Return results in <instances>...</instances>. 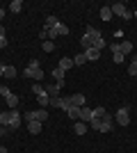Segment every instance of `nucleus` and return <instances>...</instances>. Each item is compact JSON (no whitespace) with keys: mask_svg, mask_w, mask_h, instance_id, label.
<instances>
[{"mask_svg":"<svg viewBox=\"0 0 137 153\" xmlns=\"http://www.w3.org/2000/svg\"><path fill=\"white\" fill-rule=\"evenodd\" d=\"M91 119H94V110H91V108H87V105H85V108H80V121L89 123Z\"/></svg>","mask_w":137,"mask_h":153,"instance_id":"11","label":"nucleus"},{"mask_svg":"<svg viewBox=\"0 0 137 153\" xmlns=\"http://www.w3.org/2000/svg\"><path fill=\"white\" fill-rule=\"evenodd\" d=\"M41 128H44V123H39V121H27V130H30V135H39Z\"/></svg>","mask_w":137,"mask_h":153,"instance_id":"15","label":"nucleus"},{"mask_svg":"<svg viewBox=\"0 0 137 153\" xmlns=\"http://www.w3.org/2000/svg\"><path fill=\"white\" fill-rule=\"evenodd\" d=\"M101 121H103V119H91L89 128H91V130H98V128H101Z\"/></svg>","mask_w":137,"mask_h":153,"instance_id":"31","label":"nucleus"},{"mask_svg":"<svg viewBox=\"0 0 137 153\" xmlns=\"http://www.w3.org/2000/svg\"><path fill=\"white\" fill-rule=\"evenodd\" d=\"M133 16H135V19H137V9H135V12H133Z\"/></svg>","mask_w":137,"mask_h":153,"instance_id":"39","label":"nucleus"},{"mask_svg":"<svg viewBox=\"0 0 137 153\" xmlns=\"http://www.w3.org/2000/svg\"><path fill=\"white\" fill-rule=\"evenodd\" d=\"M14 76H16V69L14 66H5V80H12Z\"/></svg>","mask_w":137,"mask_h":153,"instance_id":"27","label":"nucleus"},{"mask_svg":"<svg viewBox=\"0 0 137 153\" xmlns=\"http://www.w3.org/2000/svg\"><path fill=\"white\" fill-rule=\"evenodd\" d=\"M41 48H44V53H53V51H55V44H53V41H44Z\"/></svg>","mask_w":137,"mask_h":153,"instance_id":"29","label":"nucleus"},{"mask_svg":"<svg viewBox=\"0 0 137 153\" xmlns=\"http://www.w3.org/2000/svg\"><path fill=\"white\" fill-rule=\"evenodd\" d=\"M73 133H76V135H85V133H87V123H85V121H76Z\"/></svg>","mask_w":137,"mask_h":153,"instance_id":"19","label":"nucleus"},{"mask_svg":"<svg viewBox=\"0 0 137 153\" xmlns=\"http://www.w3.org/2000/svg\"><path fill=\"white\" fill-rule=\"evenodd\" d=\"M50 76L55 78L57 82H64V76H66V73H64V71H62V69H59V66H55V69L50 71Z\"/></svg>","mask_w":137,"mask_h":153,"instance_id":"16","label":"nucleus"},{"mask_svg":"<svg viewBox=\"0 0 137 153\" xmlns=\"http://www.w3.org/2000/svg\"><path fill=\"white\" fill-rule=\"evenodd\" d=\"M124 57L126 55H121V53H114V55H112V59H114L117 64H124Z\"/></svg>","mask_w":137,"mask_h":153,"instance_id":"32","label":"nucleus"},{"mask_svg":"<svg viewBox=\"0 0 137 153\" xmlns=\"http://www.w3.org/2000/svg\"><path fill=\"white\" fill-rule=\"evenodd\" d=\"M66 114H69V119H73V121H76V119H80V108L71 105V108L66 110Z\"/></svg>","mask_w":137,"mask_h":153,"instance_id":"21","label":"nucleus"},{"mask_svg":"<svg viewBox=\"0 0 137 153\" xmlns=\"http://www.w3.org/2000/svg\"><path fill=\"white\" fill-rule=\"evenodd\" d=\"M110 9H112V16H119V19H124V21L133 19V12L124 5V2H114V5H110Z\"/></svg>","mask_w":137,"mask_h":153,"instance_id":"5","label":"nucleus"},{"mask_svg":"<svg viewBox=\"0 0 137 153\" xmlns=\"http://www.w3.org/2000/svg\"><path fill=\"white\" fill-rule=\"evenodd\" d=\"M57 25H59V19L50 14V16L46 19V30H50V27H57Z\"/></svg>","mask_w":137,"mask_h":153,"instance_id":"20","label":"nucleus"},{"mask_svg":"<svg viewBox=\"0 0 137 153\" xmlns=\"http://www.w3.org/2000/svg\"><path fill=\"white\" fill-rule=\"evenodd\" d=\"M73 64H76V66H82V64H87V57H85V53H78V55L73 57Z\"/></svg>","mask_w":137,"mask_h":153,"instance_id":"24","label":"nucleus"},{"mask_svg":"<svg viewBox=\"0 0 137 153\" xmlns=\"http://www.w3.org/2000/svg\"><path fill=\"white\" fill-rule=\"evenodd\" d=\"M9 9H12V12H14V14H19V12H21V9H23V0H14L12 5H9Z\"/></svg>","mask_w":137,"mask_h":153,"instance_id":"25","label":"nucleus"},{"mask_svg":"<svg viewBox=\"0 0 137 153\" xmlns=\"http://www.w3.org/2000/svg\"><path fill=\"white\" fill-rule=\"evenodd\" d=\"M39 39H41V41H48V30H46V27L39 32Z\"/></svg>","mask_w":137,"mask_h":153,"instance_id":"33","label":"nucleus"},{"mask_svg":"<svg viewBox=\"0 0 137 153\" xmlns=\"http://www.w3.org/2000/svg\"><path fill=\"white\" fill-rule=\"evenodd\" d=\"M71 105H76V108H85V105H87L85 94H73L71 96Z\"/></svg>","mask_w":137,"mask_h":153,"instance_id":"12","label":"nucleus"},{"mask_svg":"<svg viewBox=\"0 0 137 153\" xmlns=\"http://www.w3.org/2000/svg\"><path fill=\"white\" fill-rule=\"evenodd\" d=\"M133 48H135V46H133L130 41H124V44H119V51H121V55H130Z\"/></svg>","mask_w":137,"mask_h":153,"instance_id":"18","label":"nucleus"},{"mask_svg":"<svg viewBox=\"0 0 137 153\" xmlns=\"http://www.w3.org/2000/svg\"><path fill=\"white\" fill-rule=\"evenodd\" d=\"M5 66L7 64H0V78H5Z\"/></svg>","mask_w":137,"mask_h":153,"instance_id":"35","label":"nucleus"},{"mask_svg":"<svg viewBox=\"0 0 137 153\" xmlns=\"http://www.w3.org/2000/svg\"><path fill=\"white\" fill-rule=\"evenodd\" d=\"M48 117H50V114H48V110L41 108V110H34V112H32V110H30V112H25V114H23V119H25V123H27V121H39V123H44Z\"/></svg>","mask_w":137,"mask_h":153,"instance_id":"7","label":"nucleus"},{"mask_svg":"<svg viewBox=\"0 0 137 153\" xmlns=\"http://www.w3.org/2000/svg\"><path fill=\"white\" fill-rule=\"evenodd\" d=\"M62 87H64V82H48V85H46V87H44V89L46 91H48V96H59V91H62Z\"/></svg>","mask_w":137,"mask_h":153,"instance_id":"10","label":"nucleus"},{"mask_svg":"<svg viewBox=\"0 0 137 153\" xmlns=\"http://www.w3.org/2000/svg\"><path fill=\"white\" fill-rule=\"evenodd\" d=\"M135 137H137V133H135Z\"/></svg>","mask_w":137,"mask_h":153,"instance_id":"40","label":"nucleus"},{"mask_svg":"<svg viewBox=\"0 0 137 153\" xmlns=\"http://www.w3.org/2000/svg\"><path fill=\"white\" fill-rule=\"evenodd\" d=\"M103 37V34H101V30H98V27H94V25H87V32L85 34H82V39H80V46H82V48H94V46H96V41L98 39Z\"/></svg>","mask_w":137,"mask_h":153,"instance_id":"2","label":"nucleus"},{"mask_svg":"<svg viewBox=\"0 0 137 153\" xmlns=\"http://www.w3.org/2000/svg\"><path fill=\"white\" fill-rule=\"evenodd\" d=\"M23 121V114H19L16 110H7V112H0V123L7 128V130H16Z\"/></svg>","mask_w":137,"mask_h":153,"instance_id":"1","label":"nucleus"},{"mask_svg":"<svg viewBox=\"0 0 137 153\" xmlns=\"http://www.w3.org/2000/svg\"><path fill=\"white\" fill-rule=\"evenodd\" d=\"M5 19V9H0V21Z\"/></svg>","mask_w":137,"mask_h":153,"instance_id":"37","label":"nucleus"},{"mask_svg":"<svg viewBox=\"0 0 137 153\" xmlns=\"http://www.w3.org/2000/svg\"><path fill=\"white\" fill-rule=\"evenodd\" d=\"M7 133H9V130H7V128L2 126V123H0V135H7Z\"/></svg>","mask_w":137,"mask_h":153,"instance_id":"36","label":"nucleus"},{"mask_svg":"<svg viewBox=\"0 0 137 153\" xmlns=\"http://www.w3.org/2000/svg\"><path fill=\"white\" fill-rule=\"evenodd\" d=\"M112 128H114V119H112L110 114L103 117V121H101V128H98V133H110Z\"/></svg>","mask_w":137,"mask_h":153,"instance_id":"9","label":"nucleus"},{"mask_svg":"<svg viewBox=\"0 0 137 153\" xmlns=\"http://www.w3.org/2000/svg\"><path fill=\"white\" fill-rule=\"evenodd\" d=\"M7 46V37H5V27L0 25V48H5Z\"/></svg>","mask_w":137,"mask_h":153,"instance_id":"30","label":"nucleus"},{"mask_svg":"<svg viewBox=\"0 0 137 153\" xmlns=\"http://www.w3.org/2000/svg\"><path fill=\"white\" fill-rule=\"evenodd\" d=\"M32 94L37 96V101H39V105L41 108H48V101H50V96H48V91L44 89V85H39V82H34L32 85Z\"/></svg>","mask_w":137,"mask_h":153,"instance_id":"4","label":"nucleus"},{"mask_svg":"<svg viewBox=\"0 0 137 153\" xmlns=\"http://www.w3.org/2000/svg\"><path fill=\"white\" fill-rule=\"evenodd\" d=\"M5 101H7V105H9V110H16V105H19V96L9 94V96H5Z\"/></svg>","mask_w":137,"mask_h":153,"instance_id":"17","label":"nucleus"},{"mask_svg":"<svg viewBox=\"0 0 137 153\" xmlns=\"http://www.w3.org/2000/svg\"><path fill=\"white\" fill-rule=\"evenodd\" d=\"M25 78H32V80H44V71H41V62L39 59H32L27 64V69L23 71Z\"/></svg>","mask_w":137,"mask_h":153,"instance_id":"3","label":"nucleus"},{"mask_svg":"<svg viewBox=\"0 0 137 153\" xmlns=\"http://www.w3.org/2000/svg\"><path fill=\"white\" fill-rule=\"evenodd\" d=\"M50 108H57V110H69L71 108V96H50V101H48Z\"/></svg>","mask_w":137,"mask_h":153,"instance_id":"6","label":"nucleus"},{"mask_svg":"<svg viewBox=\"0 0 137 153\" xmlns=\"http://www.w3.org/2000/svg\"><path fill=\"white\" fill-rule=\"evenodd\" d=\"M114 121H117L119 126H128V123H130V110L128 108H119L117 114H114Z\"/></svg>","mask_w":137,"mask_h":153,"instance_id":"8","label":"nucleus"},{"mask_svg":"<svg viewBox=\"0 0 137 153\" xmlns=\"http://www.w3.org/2000/svg\"><path fill=\"white\" fill-rule=\"evenodd\" d=\"M0 153H7V149H5V146H0Z\"/></svg>","mask_w":137,"mask_h":153,"instance_id":"38","label":"nucleus"},{"mask_svg":"<svg viewBox=\"0 0 137 153\" xmlns=\"http://www.w3.org/2000/svg\"><path fill=\"white\" fill-rule=\"evenodd\" d=\"M128 76H137V55H133L130 64H128Z\"/></svg>","mask_w":137,"mask_h":153,"instance_id":"23","label":"nucleus"},{"mask_svg":"<svg viewBox=\"0 0 137 153\" xmlns=\"http://www.w3.org/2000/svg\"><path fill=\"white\" fill-rule=\"evenodd\" d=\"M50 30L57 32V37H66V34H69V25H64V23H59L57 27H50Z\"/></svg>","mask_w":137,"mask_h":153,"instance_id":"22","label":"nucleus"},{"mask_svg":"<svg viewBox=\"0 0 137 153\" xmlns=\"http://www.w3.org/2000/svg\"><path fill=\"white\" fill-rule=\"evenodd\" d=\"M110 51H112V55H114V53H121L119 51V44H110Z\"/></svg>","mask_w":137,"mask_h":153,"instance_id":"34","label":"nucleus"},{"mask_svg":"<svg viewBox=\"0 0 137 153\" xmlns=\"http://www.w3.org/2000/svg\"><path fill=\"white\" fill-rule=\"evenodd\" d=\"M82 53H85L87 62H96V59L101 57V51H98V48H87V51H82Z\"/></svg>","mask_w":137,"mask_h":153,"instance_id":"13","label":"nucleus"},{"mask_svg":"<svg viewBox=\"0 0 137 153\" xmlns=\"http://www.w3.org/2000/svg\"><path fill=\"white\" fill-rule=\"evenodd\" d=\"M101 19H103V21L112 19V9H110V7H101Z\"/></svg>","mask_w":137,"mask_h":153,"instance_id":"26","label":"nucleus"},{"mask_svg":"<svg viewBox=\"0 0 137 153\" xmlns=\"http://www.w3.org/2000/svg\"><path fill=\"white\" fill-rule=\"evenodd\" d=\"M57 66H59V69H62V71L66 73V71H69V69H73L76 64H73V59H71V57H62V59H59V64H57Z\"/></svg>","mask_w":137,"mask_h":153,"instance_id":"14","label":"nucleus"},{"mask_svg":"<svg viewBox=\"0 0 137 153\" xmlns=\"http://www.w3.org/2000/svg\"><path fill=\"white\" fill-rule=\"evenodd\" d=\"M105 114H107V112H105V108H94V119H103Z\"/></svg>","mask_w":137,"mask_h":153,"instance_id":"28","label":"nucleus"}]
</instances>
